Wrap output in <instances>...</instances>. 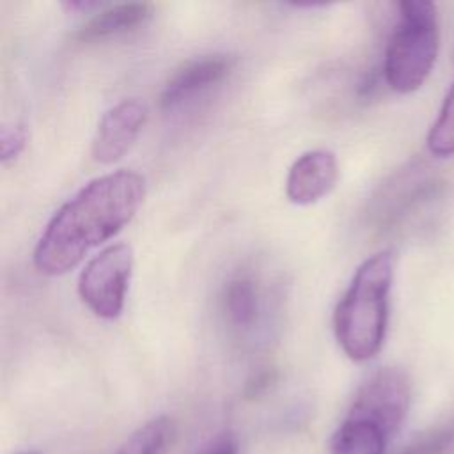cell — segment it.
<instances>
[{"label": "cell", "instance_id": "1", "mask_svg": "<svg viewBox=\"0 0 454 454\" xmlns=\"http://www.w3.org/2000/svg\"><path fill=\"white\" fill-rule=\"evenodd\" d=\"M144 197L145 181L133 170L92 179L51 216L35 245L34 266L43 275L67 273L129 223Z\"/></svg>", "mask_w": 454, "mask_h": 454}, {"label": "cell", "instance_id": "2", "mask_svg": "<svg viewBox=\"0 0 454 454\" xmlns=\"http://www.w3.org/2000/svg\"><path fill=\"white\" fill-rule=\"evenodd\" d=\"M395 259L390 250L367 257L355 271L333 314L335 339L353 362L374 358L385 340Z\"/></svg>", "mask_w": 454, "mask_h": 454}, {"label": "cell", "instance_id": "3", "mask_svg": "<svg viewBox=\"0 0 454 454\" xmlns=\"http://www.w3.org/2000/svg\"><path fill=\"white\" fill-rule=\"evenodd\" d=\"M399 20L388 41L383 62L387 85L410 94L429 78L440 50L438 9L427 0H404L397 4Z\"/></svg>", "mask_w": 454, "mask_h": 454}, {"label": "cell", "instance_id": "4", "mask_svg": "<svg viewBox=\"0 0 454 454\" xmlns=\"http://www.w3.org/2000/svg\"><path fill=\"white\" fill-rule=\"evenodd\" d=\"M133 248L114 243L94 255L78 277V296L103 319L121 316L133 273Z\"/></svg>", "mask_w": 454, "mask_h": 454}, {"label": "cell", "instance_id": "5", "mask_svg": "<svg viewBox=\"0 0 454 454\" xmlns=\"http://www.w3.org/2000/svg\"><path fill=\"white\" fill-rule=\"evenodd\" d=\"M411 403V381L401 367L374 371L356 390L349 415L367 419L394 436L403 426Z\"/></svg>", "mask_w": 454, "mask_h": 454}, {"label": "cell", "instance_id": "6", "mask_svg": "<svg viewBox=\"0 0 454 454\" xmlns=\"http://www.w3.org/2000/svg\"><path fill=\"white\" fill-rule=\"evenodd\" d=\"M147 121V106L137 98L122 99L106 110L92 138V158L98 163L110 165L121 160Z\"/></svg>", "mask_w": 454, "mask_h": 454}, {"label": "cell", "instance_id": "7", "mask_svg": "<svg viewBox=\"0 0 454 454\" xmlns=\"http://www.w3.org/2000/svg\"><path fill=\"white\" fill-rule=\"evenodd\" d=\"M236 57L229 53H213L190 60L177 69L165 83L160 105L165 110H172L209 87L223 82L234 69Z\"/></svg>", "mask_w": 454, "mask_h": 454}, {"label": "cell", "instance_id": "8", "mask_svg": "<svg viewBox=\"0 0 454 454\" xmlns=\"http://www.w3.org/2000/svg\"><path fill=\"white\" fill-rule=\"evenodd\" d=\"M339 179L337 158L328 149L303 153L286 177V195L296 206H309L328 195Z\"/></svg>", "mask_w": 454, "mask_h": 454}, {"label": "cell", "instance_id": "9", "mask_svg": "<svg viewBox=\"0 0 454 454\" xmlns=\"http://www.w3.org/2000/svg\"><path fill=\"white\" fill-rule=\"evenodd\" d=\"M153 16V4L128 2L110 5L85 21L76 32L74 39L80 43H96L110 39L142 27Z\"/></svg>", "mask_w": 454, "mask_h": 454}, {"label": "cell", "instance_id": "10", "mask_svg": "<svg viewBox=\"0 0 454 454\" xmlns=\"http://www.w3.org/2000/svg\"><path fill=\"white\" fill-rule=\"evenodd\" d=\"M390 438L374 422L346 413L330 440V454H385Z\"/></svg>", "mask_w": 454, "mask_h": 454}, {"label": "cell", "instance_id": "11", "mask_svg": "<svg viewBox=\"0 0 454 454\" xmlns=\"http://www.w3.org/2000/svg\"><path fill=\"white\" fill-rule=\"evenodd\" d=\"M223 312L236 328H250L259 314V293L250 277H236L223 289Z\"/></svg>", "mask_w": 454, "mask_h": 454}, {"label": "cell", "instance_id": "12", "mask_svg": "<svg viewBox=\"0 0 454 454\" xmlns=\"http://www.w3.org/2000/svg\"><path fill=\"white\" fill-rule=\"evenodd\" d=\"M170 436L172 420L165 415H160L140 426L124 442L117 454H163Z\"/></svg>", "mask_w": 454, "mask_h": 454}, {"label": "cell", "instance_id": "13", "mask_svg": "<svg viewBox=\"0 0 454 454\" xmlns=\"http://www.w3.org/2000/svg\"><path fill=\"white\" fill-rule=\"evenodd\" d=\"M427 151L436 158L454 156V82L443 96L438 115L427 131Z\"/></svg>", "mask_w": 454, "mask_h": 454}, {"label": "cell", "instance_id": "14", "mask_svg": "<svg viewBox=\"0 0 454 454\" xmlns=\"http://www.w3.org/2000/svg\"><path fill=\"white\" fill-rule=\"evenodd\" d=\"M454 449V417L422 431L399 454H449Z\"/></svg>", "mask_w": 454, "mask_h": 454}, {"label": "cell", "instance_id": "15", "mask_svg": "<svg viewBox=\"0 0 454 454\" xmlns=\"http://www.w3.org/2000/svg\"><path fill=\"white\" fill-rule=\"evenodd\" d=\"M27 128L23 124H9L0 129V160L7 163L21 154L27 145Z\"/></svg>", "mask_w": 454, "mask_h": 454}, {"label": "cell", "instance_id": "16", "mask_svg": "<svg viewBox=\"0 0 454 454\" xmlns=\"http://www.w3.org/2000/svg\"><path fill=\"white\" fill-rule=\"evenodd\" d=\"M197 454H238V442L231 434H222L209 442L200 452Z\"/></svg>", "mask_w": 454, "mask_h": 454}, {"label": "cell", "instance_id": "17", "mask_svg": "<svg viewBox=\"0 0 454 454\" xmlns=\"http://www.w3.org/2000/svg\"><path fill=\"white\" fill-rule=\"evenodd\" d=\"M101 5L99 2H89V0H71V2H64V7H67L69 11H90L94 7Z\"/></svg>", "mask_w": 454, "mask_h": 454}, {"label": "cell", "instance_id": "18", "mask_svg": "<svg viewBox=\"0 0 454 454\" xmlns=\"http://www.w3.org/2000/svg\"><path fill=\"white\" fill-rule=\"evenodd\" d=\"M452 64H454V53H452Z\"/></svg>", "mask_w": 454, "mask_h": 454}]
</instances>
